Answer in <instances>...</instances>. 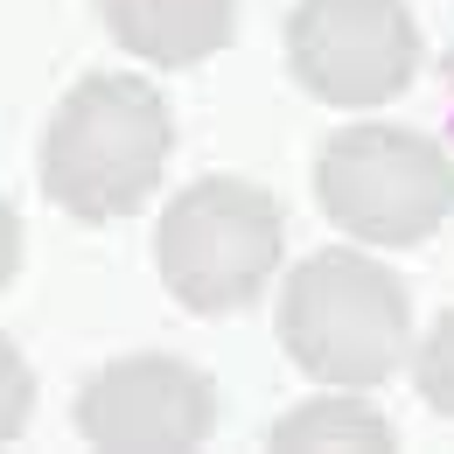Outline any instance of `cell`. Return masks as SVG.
Returning <instances> with one entry per match:
<instances>
[{
  "mask_svg": "<svg viewBox=\"0 0 454 454\" xmlns=\"http://www.w3.org/2000/svg\"><path fill=\"white\" fill-rule=\"evenodd\" d=\"M217 427V385L182 356H119L77 392V434L113 454H182Z\"/></svg>",
  "mask_w": 454,
  "mask_h": 454,
  "instance_id": "6",
  "label": "cell"
},
{
  "mask_svg": "<svg viewBox=\"0 0 454 454\" xmlns=\"http://www.w3.org/2000/svg\"><path fill=\"white\" fill-rule=\"evenodd\" d=\"M412 385H419V398H427L434 412L454 419V308L419 336V349H412Z\"/></svg>",
  "mask_w": 454,
  "mask_h": 454,
  "instance_id": "9",
  "label": "cell"
},
{
  "mask_svg": "<svg viewBox=\"0 0 454 454\" xmlns=\"http://www.w3.org/2000/svg\"><path fill=\"white\" fill-rule=\"evenodd\" d=\"M392 419L378 405H364L356 392H329L294 405L286 419H273V448H392Z\"/></svg>",
  "mask_w": 454,
  "mask_h": 454,
  "instance_id": "8",
  "label": "cell"
},
{
  "mask_svg": "<svg viewBox=\"0 0 454 454\" xmlns=\"http://www.w3.org/2000/svg\"><path fill=\"white\" fill-rule=\"evenodd\" d=\"M28 412H35V371H28V356L14 342L0 336V441H14L28 427Z\"/></svg>",
  "mask_w": 454,
  "mask_h": 454,
  "instance_id": "10",
  "label": "cell"
},
{
  "mask_svg": "<svg viewBox=\"0 0 454 454\" xmlns=\"http://www.w3.org/2000/svg\"><path fill=\"white\" fill-rule=\"evenodd\" d=\"M98 14L119 50L154 70H189L238 35V0H98Z\"/></svg>",
  "mask_w": 454,
  "mask_h": 454,
  "instance_id": "7",
  "label": "cell"
},
{
  "mask_svg": "<svg viewBox=\"0 0 454 454\" xmlns=\"http://www.w3.org/2000/svg\"><path fill=\"white\" fill-rule=\"evenodd\" d=\"M168 147H175L168 98L133 70H91L50 113L43 196L77 224H113L154 196Z\"/></svg>",
  "mask_w": 454,
  "mask_h": 454,
  "instance_id": "1",
  "label": "cell"
},
{
  "mask_svg": "<svg viewBox=\"0 0 454 454\" xmlns=\"http://www.w3.org/2000/svg\"><path fill=\"white\" fill-rule=\"evenodd\" d=\"M286 217L259 182L238 175H203L175 196L154 224V266L182 308L196 315H231L252 308L266 280L280 273Z\"/></svg>",
  "mask_w": 454,
  "mask_h": 454,
  "instance_id": "3",
  "label": "cell"
},
{
  "mask_svg": "<svg viewBox=\"0 0 454 454\" xmlns=\"http://www.w3.org/2000/svg\"><path fill=\"white\" fill-rule=\"evenodd\" d=\"M405 336H412V301L378 259L329 245L286 273L280 342L315 385L336 392L385 385L405 356Z\"/></svg>",
  "mask_w": 454,
  "mask_h": 454,
  "instance_id": "2",
  "label": "cell"
},
{
  "mask_svg": "<svg viewBox=\"0 0 454 454\" xmlns=\"http://www.w3.org/2000/svg\"><path fill=\"white\" fill-rule=\"evenodd\" d=\"M14 266H21V217H14V203L0 196V286L14 280Z\"/></svg>",
  "mask_w": 454,
  "mask_h": 454,
  "instance_id": "11",
  "label": "cell"
},
{
  "mask_svg": "<svg viewBox=\"0 0 454 454\" xmlns=\"http://www.w3.org/2000/svg\"><path fill=\"white\" fill-rule=\"evenodd\" d=\"M448 77H454V50H448Z\"/></svg>",
  "mask_w": 454,
  "mask_h": 454,
  "instance_id": "12",
  "label": "cell"
},
{
  "mask_svg": "<svg viewBox=\"0 0 454 454\" xmlns=\"http://www.w3.org/2000/svg\"><path fill=\"white\" fill-rule=\"evenodd\" d=\"M315 196L364 245H427L454 217V161L412 126H342L315 154Z\"/></svg>",
  "mask_w": 454,
  "mask_h": 454,
  "instance_id": "4",
  "label": "cell"
},
{
  "mask_svg": "<svg viewBox=\"0 0 454 454\" xmlns=\"http://www.w3.org/2000/svg\"><path fill=\"white\" fill-rule=\"evenodd\" d=\"M294 77L342 113L392 106L419 70V21L405 0H301L286 14Z\"/></svg>",
  "mask_w": 454,
  "mask_h": 454,
  "instance_id": "5",
  "label": "cell"
}]
</instances>
